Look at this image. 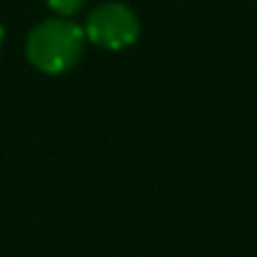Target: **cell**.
<instances>
[{"label":"cell","instance_id":"1","mask_svg":"<svg viewBox=\"0 0 257 257\" xmlns=\"http://www.w3.org/2000/svg\"><path fill=\"white\" fill-rule=\"evenodd\" d=\"M85 40V30L70 18H50L30 30L25 55L35 70L45 75H63L78 65Z\"/></svg>","mask_w":257,"mask_h":257},{"label":"cell","instance_id":"4","mask_svg":"<svg viewBox=\"0 0 257 257\" xmlns=\"http://www.w3.org/2000/svg\"><path fill=\"white\" fill-rule=\"evenodd\" d=\"M0 45H3V28H0Z\"/></svg>","mask_w":257,"mask_h":257},{"label":"cell","instance_id":"2","mask_svg":"<svg viewBox=\"0 0 257 257\" xmlns=\"http://www.w3.org/2000/svg\"><path fill=\"white\" fill-rule=\"evenodd\" d=\"M85 38L102 50H125L140 35V20L125 3H102L85 20Z\"/></svg>","mask_w":257,"mask_h":257},{"label":"cell","instance_id":"3","mask_svg":"<svg viewBox=\"0 0 257 257\" xmlns=\"http://www.w3.org/2000/svg\"><path fill=\"white\" fill-rule=\"evenodd\" d=\"M85 3L87 0H48V8L60 18H70V15L80 13Z\"/></svg>","mask_w":257,"mask_h":257}]
</instances>
